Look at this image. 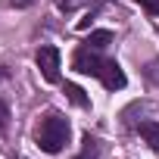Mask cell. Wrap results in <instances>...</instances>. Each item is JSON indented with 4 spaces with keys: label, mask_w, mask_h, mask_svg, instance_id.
I'll use <instances>...</instances> for the list:
<instances>
[{
    "label": "cell",
    "mask_w": 159,
    "mask_h": 159,
    "mask_svg": "<svg viewBox=\"0 0 159 159\" xmlns=\"http://www.w3.org/2000/svg\"><path fill=\"white\" fill-rule=\"evenodd\" d=\"M69 134H72V125H69V119H62L59 112L44 116L41 125H38V131H34L38 147H41L44 153H62L66 143H69Z\"/></svg>",
    "instance_id": "obj_1"
},
{
    "label": "cell",
    "mask_w": 159,
    "mask_h": 159,
    "mask_svg": "<svg viewBox=\"0 0 159 159\" xmlns=\"http://www.w3.org/2000/svg\"><path fill=\"white\" fill-rule=\"evenodd\" d=\"M103 56L94 50V47H78L75 50V56H72V66H75V72H81V75H94V78H100V72H103Z\"/></svg>",
    "instance_id": "obj_2"
},
{
    "label": "cell",
    "mask_w": 159,
    "mask_h": 159,
    "mask_svg": "<svg viewBox=\"0 0 159 159\" xmlns=\"http://www.w3.org/2000/svg\"><path fill=\"white\" fill-rule=\"evenodd\" d=\"M38 69H41V75L47 81H59V50L53 44L38 50Z\"/></svg>",
    "instance_id": "obj_3"
},
{
    "label": "cell",
    "mask_w": 159,
    "mask_h": 159,
    "mask_svg": "<svg viewBox=\"0 0 159 159\" xmlns=\"http://www.w3.org/2000/svg\"><path fill=\"white\" fill-rule=\"evenodd\" d=\"M100 81H103L106 91H122V88H125V72H122V66H119L116 59H106V62H103Z\"/></svg>",
    "instance_id": "obj_4"
},
{
    "label": "cell",
    "mask_w": 159,
    "mask_h": 159,
    "mask_svg": "<svg viewBox=\"0 0 159 159\" xmlns=\"http://www.w3.org/2000/svg\"><path fill=\"white\" fill-rule=\"evenodd\" d=\"M140 137L159 153V122H140Z\"/></svg>",
    "instance_id": "obj_5"
},
{
    "label": "cell",
    "mask_w": 159,
    "mask_h": 159,
    "mask_svg": "<svg viewBox=\"0 0 159 159\" xmlns=\"http://www.w3.org/2000/svg\"><path fill=\"white\" fill-rule=\"evenodd\" d=\"M66 97H69L78 109H88V106H91V97H88L81 88H78V84H66Z\"/></svg>",
    "instance_id": "obj_6"
},
{
    "label": "cell",
    "mask_w": 159,
    "mask_h": 159,
    "mask_svg": "<svg viewBox=\"0 0 159 159\" xmlns=\"http://www.w3.org/2000/svg\"><path fill=\"white\" fill-rule=\"evenodd\" d=\"M84 44H88V47H94V50H103V47H109V44H112V31H106V28L91 31V38H88Z\"/></svg>",
    "instance_id": "obj_7"
},
{
    "label": "cell",
    "mask_w": 159,
    "mask_h": 159,
    "mask_svg": "<svg viewBox=\"0 0 159 159\" xmlns=\"http://www.w3.org/2000/svg\"><path fill=\"white\" fill-rule=\"evenodd\" d=\"M81 143H84V150H81V156H75V159H97V156H100V143H97L91 134H84Z\"/></svg>",
    "instance_id": "obj_8"
},
{
    "label": "cell",
    "mask_w": 159,
    "mask_h": 159,
    "mask_svg": "<svg viewBox=\"0 0 159 159\" xmlns=\"http://www.w3.org/2000/svg\"><path fill=\"white\" fill-rule=\"evenodd\" d=\"M7 128H10V106L0 100V134H3Z\"/></svg>",
    "instance_id": "obj_9"
},
{
    "label": "cell",
    "mask_w": 159,
    "mask_h": 159,
    "mask_svg": "<svg viewBox=\"0 0 159 159\" xmlns=\"http://www.w3.org/2000/svg\"><path fill=\"white\" fill-rule=\"evenodd\" d=\"M134 3H140L150 16H159V0H134Z\"/></svg>",
    "instance_id": "obj_10"
},
{
    "label": "cell",
    "mask_w": 159,
    "mask_h": 159,
    "mask_svg": "<svg viewBox=\"0 0 159 159\" xmlns=\"http://www.w3.org/2000/svg\"><path fill=\"white\" fill-rule=\"evenodd\" d=\"M10 3H13L16 10H25V7H31V3H34V0H10Z\"/></svg>",
    "instance_id": "obj_11"
},
{
    "label": "cell",
    "mask_w": 159,
    "mask_h": 159,
    "mask_svg": "<svg viewBox=\"0 0 159 159\" xmlns=\"http://www.w3.org/2000/svg\"><path fill=\"white\" fill-rule=\"evenodd\" d=\"M91 22H94V16H91V13H88V16H81V19H78V28H88V25H91Z\"/></svg>",
    "instance_id": "obj_12"
},
{
    "label": "cell",
    "mask_w": 159,
    "mask_h": 159,
    "mask_svg": "<svg viewBox=\"0 0 159 159\" xmlns=\"http://www.w3.org/2000/svg\"><path fill=\"white\" fill-rule=\"evenodd\" d=\"M56 7H59V10H72V7H75V0H56Z\"/></svg>",
    "instance_id": "obj_13"
}]
</instances>
